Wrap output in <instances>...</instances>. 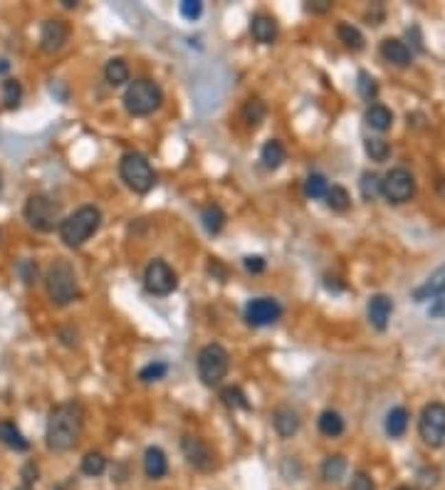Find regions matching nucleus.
<instances>
[{
    "label": "nucleus",
    "mask_w": 445,
    "mask_h": 490,
    "mask_svg": "<svg viewBox=\"0 0 445 490\" xmlns=\"http://www.w3.org/2000/svg\"><path fill=\"white\" fill-rule=\"evenodd\" d=\"M82 423H84V411L77 401H62L47 416V448L55 453H65L74 448L77 438L82 434Z\"/></svg>",
    "instance_id": "obj_1"
},
{
    "label": "nucleus",
    "mask_w": 445,
    "mask_h": 490,
    "mask_svg": "<svg viewBox=\"0 0 445 490\" xmlns=\"http://www.w3.org/2000/svg\"><path fill=\"white\" fill-rule=\"evenodd\" d=\"M102 225V211L97 205H82L72 216L60 221V241L67 248H80L94 236Z\"/></svg>",
    "instance_id": "obj_2"
},
{
    "label": "nucleus",
    "mask_w": 445,
    "mask_h": 490,
    "mask_svg": "<svg viewBox=\"0 0 445 490\" xmlns=\"http://www.w3.org/2000/svg\"><path fill=\"white\" fill-rule=\"evenodd\" d=\"M45 287H47V295L52 300V304H57V307H65L72 300H77V292H80L77 290V275H74V267L69 265V260L57 258L47 267Z\"/></svg>",
    "instance_id": "obj_3"
},
{
    "label": "nucleus",
    "mask_w": 445,
    "mask_h": 490,
    "mask_svg": "<svg viewBox=\"0 0 445 490\" xmlns=\"http://www.w3.org/2000/svg\"><path fill=\"white\" fill-rule=\"evenodd\" d=\"M163 102V92L156 85L154 80H134L124 92V107L126 112L134 114V117H146V114H154L156 109Z\"/></svg>",
    "instance_id": "obj_4"
},
{
    "label": "nucleus",
    "mask_w": 445,
    "mask_h": 490,
    "mask_svg": "<svg viewBox=\"0 0 445 490\" xmlns=\"http://www.w3.org/2000/svg\"><path fill=\"white\" fill-rule=\"evenodd\" d=\"M119 174H122L124 183L134 193H148L156 183V174L148 159L139 151H126L119 162Z\"/></svg>",
    "instance_id": "obj_5"
},
{
    "label": "nucleus",
    "mask_w": 445,
    "mask_h": 490,
    "mask_svg": "<svg viewBox=\"0 0 445 490\" xmlns=\"http://www.w3.org/2000/svg\"><path fill=\"white\" fill-rule=\"evenodd\" d=\"M23 216L27 221V225L40 233H49V230H55V225L60 223V205L55 201L45 196V193H35L27 199L23 208Z\"/></svg>",
    "instance_id": "obj_6"
},
{
    "label": "nucleus",
    "mask_w": 445,
    "mask_h": 490,
    "mask_svg": "<svg viewBox=\"0 0 445 490\" xmlns=\"http://www.w3.org/2000/svg\"><path fill=\"white\" fill-rule=\"evenodd\" d=\"M230 369V357L220 344H205L198 354V377L205 386H218Z\"/></svg>",
    "instance_id": "obj_7"
},
{
    "label": "nucleus",
    "mask_w": 445,
    "mask_h": 490,
    "mask_svg": "<svg viewBox=\"0 0 445 490\" xmlns=\"http://www.w3.org/2000/svg\"><path fill=\"white\" fill-rule=\"evenodd\" d=\"M418 434L423 443L431 448H438L445 443V406L443 403H428L420 411L418 419Z\"/></svg>",
    "instance_id": "obj_8"
},
{
    "label": "nucleus",
    "mask_w": 445,
    "mask_h": 490,
    "mask_svg": "<svg viewBox=\"0 0 445 490\" xmlns=\"http://www.w3.org/2000/svg\"><path fill=\"white\" fill-rule=\"evenodd\" d=\"M413 191H415L413 176H411V171H406L401 166L391 168L381 181V193L386 196L389 203H406L413 196Z\"/></svg>",
    "instance_id": "obj_9"
},
{
    "label": "nucleus",
    "mask_w": 445,
    "mask_h": 490,
    "mask_svg": "<svg viewBox=\"0 0 445 490\" xmlns=\"http://www.w3.org/2000/svg\"><path fill=\"white\" fill-rule=\"evenodd\" d=\"M144 285L151 295H171L176 290V273L163 260H151L144 270Z\"/></svg>",
    "instance_id": "obj_10"
},
{
    "label": "nucleus",
    "mask_w": 445,
    "mask_h": 490,
    "mask_svg": "<svg viewBox=\"0 0 445 490\" xmlns=\"http://www.w3.org/2000/svg\"><path fill=\"white\" fill-rule=\"evenodd\" d=\"M282 317V304L272 298H255L247 302L245 307V320L253 327H267L275 324Z\"/></svg>",
    "instance_id": "obj_11"
},
{
    "label": "nucleus",
    "mask_w": 445,
    "mask_h": 490,
    "mask_svg": "<svg viewBox=\"0 0 445 490\" xmlns=\"http://www.w3.org/2000/svg\"><path fill=\"white\" fill-rule=\"evenodd\" d=\"M181 451H183L185 460H188L193 468H198V471H210V468H213V451H210L203 438H198V436H183Z\"/></svg>",
    "instance_id": "obj_12"
},
{
    "label": "nucleus",
    "mask_w": 445,
    "mask_h": 490,
    "mask_svg": "<svg viewBox=\"0 0 445 490\" xmlns=\"http://www.w3.org/2000/svg\"><path fill=\"white\" fill-rule=\"evenodd\" d=\"M69 40V25L60 18H49L40 27V47L45 52H57Z\"/></svg>",
    "instance_id": "obj_13"
},
{
    "label": "nucleus",
    "mask_w": 445,
    "mask_h": 490,
    "mask_svg": "<svg viewBox=\"0 0 445 490\" xmlns=\"http://www.w3.org/2000/svg\"><path fill=\"white\" fill-rule=\"evenodd\" d=\"M250 35H253L255 43L272 45L277 40V23H275L272 15H265V13L253 15V20H250Z\"/></svg>",
    "instance_id": "obj_14"
},
{
    "label": "nucleus",
    "mask_w": 445,
    "mask_h": 490,
    "mask_svg": "<svg viewBox=\"0 0 445 490\" xmlns=\"http://www.w3.org/2000/svg\"><path fill=\"white\" fill-rule=\"evenodd\" d=\"M272 426L282 438H290L299 431V416L292 406H277L275 414H272Z\"/></svg>",
    "instance_id": "obj_15"
},
{
    "label": "nucleus",
    "mask_w": 445,
    "mask_h": 490,
    "mask_svg": "<svg viewBox=\"0 0 445 490\" xmlns=\"http://www.w3.org/2000/svg\"><path fill=\"white\" fill-rule=\"evenodd\" d=\"M369 322L374 324L376 329H386L389 327V320H391V312H393V302L391 298L386 295H374L369 300Z\"/></svg>",
    "instance_id": "obj_16"
},
{
    "label": "nucleus",
    "mask_w": 445,
    "mask_h": 490,
    "mask_svg": "<svg viewBox=\"0 0 445 490\" xmlns=\"http://www.w3.org/2000/svg\"><path fill=\"white\" fill-rule=\"evenodd\" d=\"M443 295H445V265H440L438 270L413 292V300L415 302H426V300L443 298Z\"/></svg>",
    "instance_id": "obj_17"
},
{
    "label": "nucleus",
    "mask_w": 445,
    "mask_h": 490,
    "mask_svg": "<svg viewBox=\"0 0 445 490\" xmlns=\"http://www.w3.org/2000/svg\"><path fill=\"white\" fill-rule=\"evenodd\" d=\"M381 55L386 63L396 65V67H408L411 65V50L408 45L398 38H386L381 43Z\"/></svg>",
    "instance_id": "obj_18"
},
{
    "label": "nucleus",
    "mask_w": 445,
    "mask_h": 490,
    "mask_svg": "<svg viewBox=\"0 0 445 490\" xmlns=\"http://www.w3.org/2000/svg\"><path fill=\"white\" fill-rule=\"evenodd\" d=\"M144 473L151 480H159L168 473V458L159 446H148L144 453Z\"/></svg>",
    "instance_id": "obj_19"
},
{
    "label": "nucleus",
    "mask_w": 445,
    "mask_h": 490,
    "mask_svg": "<svg viewBox=\"0 0 445 490\" xmlns=\"http://www.w3.org/2000/svg\"><path fill=\"white\" fill-rule=\"evenodd\" d=\"M129 77H131L129 65L124 63L122 57H111L109 63L104 65V80L109 82L111 87H122V85H126Z\"/></svg>",
    "instance_id": "obj_20"
},
{
    "label": "nucleus",
    "mask_w": 445,
    "mask_h": 490,
    "mask_svg": "<svg viewBox=\"0 0 445 490\" xmlns=\"http://www.w3.org/2000/svg\"><path fill=\"white\" fill-rule=\"evenodd\" d=\"M0 443H5L12 451H27L30 443L25 441V436L20 434V428L12 421H0Z\"/></svg>",
    "instance_id": "obj_21"
},
{
    "label": "nucleus",
    "mask_w": 445,
    "mask_h": 490,
    "mask_svg": "<svg viewBox=\"0 0 445 490\" xmlns=\"http://www.w3.org/2000/svg\"><path fill=\"white\" fill-rule=\"evenodd\" d=\"M260 162H262V166H265L267 171L279 168L284 164V146L277 142V139L265 142V146H262V151H260Z\"/></svg>",
    "instance_id": "obj_22"
},
{
    "label": "nucleus",
    "mask_w": 445,
    "mask_h": 490,
    "mask_svg": "<svg viewBox=\"0 0 445 490\" xmlns=\"http://www.w3.org/2000/svg\"><path fill=\"white\" fill-rule=\"evenodd\" d=\"M346 473V458L339 456V453H334V456H327L324 463H321V478L327 480V483H339L341 478Z\"/></svg>",
    "instance_id": "obj_23"
},
{
    "label": "nucleus",
    "mask_w": 445,
    "mask_h": 490,
    "mask_svg": "<svg viewBox=\"0 0 445 490\" xmlns=\"http://www.w3.org/2000/svg\"><path fill=\"white\" fill-rule=\"evenodd\" d=\"M317 423H319L321 434L329 436V438H336V436L344 434V419H341L339 411H332V409L321 411L319 421H317Z\"/></svg>",
    "instance_id": "obj_24"
},
{
    "label": "nucleus",
    "mask_w": 445,
    "mask_h": 490,
    "mask_svg": "<svg viewBox=\"0 0 445 490\" xmlns=\"http://www.w3.org/2000/svg\"><path fill=\"white\" fill-rule=\"evenodd\" d=\"M406 426H408V411L403 409V406H396V409H391L389 414H386L383 428H386V434H389L391 438H398V436L406 434Z\"/></svg>",
    "instance_id": "obj_25"
},
{
    "label": "nucleus",
    "mask_w": 445,
    "mask_h": 490,
    "mask_svg": "<svg viewBox=\"0 0 445 490\" xmlns=\"http://www.w3.org/2000/svg\"><path fill=\"white\" fill-rule=\"evenodd\" d=\"M391 122H393V114H391L389 107L383 104H371L369 109H366V124L371 126V129L376 131H386L391 126Z\"/></svg>",
    "instance_id": "obj_26"
},
{
    "label": "nucleus",
    "mask_w": 445,
    "mask_h": 490,
    "mask_svg": "<svg viewBox=\"0 0 445 490\" xmlns=\"http://www.w3.org/2000/svg\"><path fill=\"white\" fill-rule=\"evenodd\" d=\"M201 223H203V228L208 230L210 236H216V233L223 230V225H225V213H223L220 205L210 203L201 211Z\"/></svg>",
    "instance_id": "obj_27"
},
{
    "label": "nucleus",
    "mask_w": 445,
    "mask_h": 490,
    "mask_svg": "<svg viewBox=\"0 0 445 490\" xmlns=\"http://www.w3.org/2000/svg\"><path fill=\"white\" fill-rule=\"evenodd\" d=\"M104 471H106V458L102 456V453L89 451L84 458H82V473H84V476L97 478V476H102Z\"/></svg>",
    "instance_id": "obj_28"
},
{
    "label": "nucleus",
    "mask_w": 445,
    "mask_h": 490,
    "mask_svg": "<svg viewBox=\"0 0 445 490\" xmlns=\"http://www.w3.org/2000/svg\"><path fill=\"white\" fill-rule=\"evenodd\" d=\"M336 35H339V40L346 45V47H352V50H361L364 47V35L358 32V27L349 25V23H341L339 27H336Z\"/></svg>",
    "instance_id": "obj_29"
},
{
    "label": "nucleus",
    "mask_w": 445,
    "mask_h": 490,
    "mask_svg": "<svg viewBox=\"0 0 445 490\" xmlns=\"http://www.w3.org/2000/svg\"><path fill=\"white\" fill-rule=\"evenodd\" d=\"M327 191H329V183L321 174H309L307 179H304V193H307L309 199H324Z\"/></svg>",
    "instance_id": "obj_30"
},
{
    "label": "nucleus",
    "mask_w": 445,
    "mask_h": 490,
    "mask_svg": "<svg viewBox=\"0 0 445 490\" xmlns=\"http://www.w3.org/2000/svg\"><path fill=\"white\" fill-rule=\"evenodd\" d=\"M242 117H245L247 126H260V122L267 117V107L262 104L260 100H250L245 107H242Z\"/></svg>",
    "instance_id": "obj_31"
},
{
    "label": "nucleus",
    "mask_w": 445,
    "mask_h": 490,
    "mask_svg": "<svg viewBox=\"0 0 445 490\" xmlns=\"http://www.w3.org/2000/svg\"><path fill=\"white\" fill-rule=\"evenodd\" d=\"M324 201H327V205L332 208V211H346V208H349V203H352V199H349L346 188H341V186H329Z\"/></svg>",
    "instance_id": "obj_32"
},
{
    "label": "nucleus",
    "mask_w": 445,
    "mask_h": 490,
    "mask_svg": "<svg viewBox=\"0 0 445 490\" xmlns=\"http://www.w3.org/2000/svg\"><path fill=\"white\" fill-rule=\"evenodd\" d=\"M220 399L228 409H247V406H250L240 386H225V389L220 391Z\"/></svg>",
    "instance_id": "obj_33"
},
{
    "label": "nucleus",
    "mask_w": 445,
    "mask_h": 490,
    "mask_svg": "<svg viewBox=\"0 0 445 490\" xmlns=\"http://www.w3.org/2000/svg\"><path fill=\"white\" fill-rule=\"evenodd\" d=\"M358 188H361V196H364L366 201H374V199L378 196V193H381V179H378L376 174L366 171V174H361Z\"/></svg>",
    "instance_id": "obj_34"
},
{
    "label": "nucleus",
    "mask_w": 445,
    "mask_h": 490,
    "mask_svg": "<svg viewBox=\"0 0 445 490\" xmlns=\"http://www.w3.org/2000/svg\"><path fill=\"white\" fill-rule=\"evenodd\" d=\"M23 100V87H20L18 80H5L3 82V104L8 109H15Z\"/></svg>",
    "instance_id": "obj_35"
},
{
    "label": "nucleus",
    "mask_w": 445,
    "mask_h": 490,
    "mask_svg": "<svg viewBox=\"0 0 445 490\" xmlns=\"http://www.w3.org/2000/svg\"><path fill=\"white\" fill-rule=\"evenodd\" d=\"M358 94L364 97L366 102H371V100H376V94H378V85H376V80L369 75V72H358Z\"/></svg>",
    "instance_id": "obj_36"
},
{
    "label": "nucleus",
    "mask_w": 445,
    "mask_h": 490,
    "mask_svg": "<svg viewBox=\"0 0 445 490\" xmlns=\"http://www.w3.org/2000/svg\"><path fill=\"white\" fill-rule=\"evenodd\" d=\"M166 372H168V366L163 364V361H151V364H146L141 372H139V379L148 384V381H159V379H163Z\"/></svg>",
    "instance_id": "obj_37"
},
{
    "label": "nucleus",
    "mask_w": 445,
    "mask_h": 490,
    "mask_svg": "<svg viewBox=\"0 0 445 490\" xmlns=\"http://www.w3.org/2000/svg\"><path fill=\"white\" fill-rule=\"evenodd\" d=\"M389 144L383 142V139H366V154L374 159V162H386V156H389Z\"/></svg>",
    "instance_id": "obj_38"
},
{
    "label": "nucleus",
    "mask_w": 445,
    "mask_h": 490,
    "mask_svg": "<svg viewBox=\"0 0 445 490\" xmlns=\"http://www.w3.org/2000/svg\"><path fill=\"white\" fill-rule=\"evenodd\" d=\"M179 10L185 20H196V18H201V13H203V3H201V0H183Z\"/></svg>",
    "instance_id": "obj_39"
},
{
    "label": "nucleus",
    "mask_w": 445,
    "mask_h": 490,
    "mask_svg": "<svg viewBox=\"0 0 445 490\" xmlns=\"http://www.w3.org/2000/svg\"><path fill=\"white\" fill-rule=\"evenodd\" d=\"M349 490H374V480H371V476H366V473H356V476L352 478Z\"/></svg>",
    "instance_id": "obj_40"
},
{
    "label": "nucleus",
    "mask_w": 445,
    "mask_h": 490,
    "mask_svg": "<svg viewBox=\"0 0 445 490\" xmlns=\"http://www.w3.org/2000/svg\"><path fill=\"white\" fill-rule=\"evenodd\" d=\"M242 265H245L247 273H262V270H265V260H262L260 255H247Z\"/></svg>",
    "instance_id": "obj_41"
},
{
    "label": "nucleus",
    "mask_w": 445,
    "mask_h": 490,
    "mask_svg": "<svg viewBox=\"0 0 445 490\" xmlns=\"http://www.w3.org/2000/svg\"><path fill=\"white\" fill-rule=\"evenodd\" d=\"M418 478H420V485H435L438 483V471L435 468H423V471L418 473Z\"/></svg>",
    "instance_id": "obj_42"
},
{
    "label": "nucleus",
    "mask_w": 445,
    "mask_h": 490,
    "mask_svg": "<svg viewBox=\"0 0 445 490\" xmlns=\"http://www.w3.org/2000/svg\"><path fill=\"white\" fill-rule=\"evenodd\" d=\"M37 480V468L35 463H27L23 468V485H32Z\"/></svg>",
    "instance_id": "obj_43"
},
{
    "label": "nucleus",
    "mask_w": 445,
    "mask_h": 490,
    "mask_svg": "<svg viewBox=\"0 0 445 490\" xmlns=\"http://www.w3.org/2000/svg\"><path fill=\"white\" fill-rule=\"evenodd\" d=\"M431 317H445V298H435V300H433Z\"/></svg>",
    "instance_id": "obj_44"
},
{
    "label": "nucleus",
    "mask_w": 445,
    "mask_h": 490,
    "mask_svg": "<svg viewBox=\"0 0 445 490\" xmlns=\"http://www.w3.org/2000/svg\"><path fill=\"white\" fill-rule=\"evenodd\" d=\"M20 270H23V280L27 282V285H30V282H32V273L37 275V265H32V263L25 260L23 265H20Z\"/></svg>",
    "instance_id": "obj_45"
},
{
    "label": "nucleus",
    "mask_w": 445,
    "mask_h": 490,
    "mask_svg": "<svg viewBox=\"0 0 445 490\" xmlns=\"http://www.w3.org/2000/svg\"><path fill=\"white\" fill-rule=\"evenodd\" d=\"M62 5H65V8H74L77 3H74V0H62Z\"/></svg>",
    "instance_id": "obj_46"
},
{
    "label": "nucleus",
    "mask_w": 445,
    "mask_h": 490,
    "mask_svg": "<svg viewBox=\"0 0 445 490\" xmlns=\"http://www.w3.org/2000/svg\"><path fill=\"white\" fill-rule=\"evenodd\" d=\"M8 67H10V65H8L5 60H0V72H8Z\"/></svg>",
    "instance_id": "obj_47"
},
{
    "label": "nucleus",
    "mask_w": 445,
    "mask_h": 490,
    "mask_svg": "<svg viewBox=\"0 0 445 490\" xmlns=\"http://www.w3.org/2000/svg\"><path fill=\"white\" fill-rule=\"evenodd\" d=\"M396 490H415V488H411V485H401V488H396Z\"/></svg>",
    "instance_id": "obj_48"
},
{
    "label": "nucleus",
    "mask_w": 445,
    "mask_h": 490,
    "mask_svg": "<svg viewBox=\"0 0 445 490\" xmlns=\"http://www.w3.org/2000/svg\"><path fill=\"white\" fill-rule=\"evenodd\" d=\"M15 490H32L30 485H20V488H15Z\"/></svg>",
    "instance_id": "obj_49"
},
{
    "label": "nucleus",
    "mask_w": 445,
    "mask_h": 490,
    "mask_svg": "<svg viewBox=\"0 0 445 490\" xmlns=\"http://www.w3.org/2000/svg\"><path fill=\"white\" fill-rule=\"evenodd\" d=\"M0 188H3V174H0Z\"/></svg>",
    "instance_id": "obj_50"
}]
</instances>
